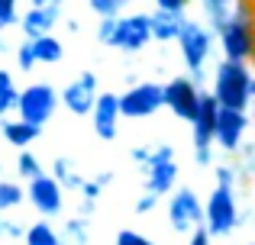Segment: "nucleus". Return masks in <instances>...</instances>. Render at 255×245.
Here are the masks:
<instances>
[{"label": "nucleus", "mask_w": 255, "mask_h": 245, "mask_svg": "<svg viewBox=\"0 0 255 245\" xmlns=\"http://www.w3.org/2000/svg\"><path fill=\"white\" fill-rule=\"evenodd\" d=\"M217 42H220V55L226 62H239L249 65L255 58V3L243 0L233 10V16L217 29Z\"/></svg>", "instance_id": "1"}, {"label": "nucleus", "mask_w": 255, "mask_h": 245, "mask_svg": "<svg viewBox=\"0 0 255 245\" xmlns=\"http://www.w3.org/2000/svg\"><path fill=\"white\" fill-rule=\"evenodd\" d=\"M174 45H178V52H181V62H184L187 75L197 84H204L207 81V62L213 58V49H220L217 29L207 26L204 19L187 16V23H184V29H181V36H178Z\"/></svg>", "instance_id": "2"}, {"label": "nucleus", "mask_w": 255, "mask_h": 245, "mask_svg": "<svg viewBox=\"0 0 255 245\" xmlns=\"http://www.w3.org/2000/svg\"><path fill=\"white\" fill-rule=\"evenodd\" d=\"M252 65H239V62H226L220 58L213 68V97L220 100L223 110H243L249 113L252 107Z\"/></svg>", "instance_id": "3"}, {"label": "nucleus", "mask_w": 255, "mask_h": 245, "mask_svg": "<svg viewBox=\"0 0 255 245\" xmlns=\"http://www.w3.org/2000/svg\"><path fill=\"white\" fill-rule=\"evenodd\" d=\"M220 100L213 90L200 94V110L191 123V142H194V164L213 168V152H217V123H220Z\"/></svg>", "instance_id": "4"}, {"label": "nucleus", "mask_w": 255, "mask_h": 245, "mask_svg": "<svg viewBox=\"0 0 255 245\" xmlns=\"http://www.w3.org/2000/svg\"><path fill=\"white\" fill-rule=\"evenodd\" d=\"M204 226L213 239H226L243 226V210H239V190L233 187H217L207 194L204 203Z\"/></svg>", "instance_id": "5"}, {"label": "nucleus", "mask_w": 255, "mask_h": 245, "mask_svg": "<svg viewBox=\"0 0 255 245\" xmlns=\"http://www.w3.org/2000/svg\"><path fill=\"white\" fill-rule=\"evenodd\" d=\"M62 107V90H55L45 81H32L19 90V103H16V120L42 129L45 123H52L55 110Z\"/></svg>", "instance_id": "6"}, {"label": "nucleus", "mask_w": 255, "mask_h": 245, "mask_svg": "<svg viewBox=\"0 0 255 245\" xmlns=\"http://www.w3.org/2000/svg\"><path fill=\"white\" fill-rule=\"evenodd\" d=\"M120 110L126 120H149L165 110V84L158 81H136L120 94Z\"/></svg>", "instance_id": "7"}, {"label": "nucleus", "mask_w": 255, "mask_h": 245, "mask_svg": "<svg viewBox=\"0 0 255 245\" xmlns=\"http://www.w3.org/2000/svg\"><path fill=\"white\" fill-rule=\"evenodd\" d=\"M152 45V16L145 10H129L117 16V36H113L110 49L123 52V55H139V52Z\"/></svg>", "instance_id": "8"}, {"label": "nucleus", "mask_w": 255, "mask_h": 245, "mask_svg": "<svg viewBox=\"0 0 255 245\" xmlns=\"http://www.w3.org/2000/svg\"><path fill=\"white\" fill-rule=\"evenodd\" d=\"M200 94L204 87L191 75H174L165 81V110H171V116L181 123H194L200 110Z\"/></svg>", "instance_id": "9"}, {"label": "nucleus", "mask_w": 255, "mask_h": 245, "mask_svg": "<svg viewBox=\"0 0 255 245\" xmlns=\"http://www.w3.org/2000/svg\"><path fill=\"white\" fill-rule=\"evenodd\" d=\"M168 226L174 233H194L204 226V200L197 197L194 187L181 184L168 197Z\"/></svg>", "instance_id": "10"}, {"label": "nucleus", "mask_w": 255, "mask_h": 245, "mask_svg": "<svg viewBox=\"0 0 255 245\" xmlns=\"http://www.w3.org/2000/svg\"><path fill=\"white\" fill-rule=\"evenodd\" d=\"M100 97V78L97 71H81L75 81H68L62 87V107L71 116H91L94 103Z\"/></svg>", "instance_id": "11"}, {"label": "nucleus", "mask_w": 255, "mask_h": 245, "mask_svg": "<svg viewBox=\"0 0 255 245\" xmlns=\"http://www.w3.org/2000/svg\"><path fill=\"white\" fill-rule=\"evenodd\" d=\"M26 200L32 203V210H36L42 220H55L65 210V187L52 174H42L32 184H26Z\"/></svg>", "instance_id": "12"}, {"label": "nucleus", "mask_w": 255, "mask_h": 245, "mask_svg": "<svg viewBox=\"0 0 255 245\" xmlns=\"http://www.w3.org/2000/svg\"><path fill=\"white\" fill-rule=\"evenodd\" d=\"M252 126V116L243 113V110H220V123H217V149L223 152V155H239V149H243L249 139H246V132H249Z\"/></svg>", "instance_id": "13"}, {"label": "nucleus", "mask_w": 255, "mask_h": 245, "mask_svg": "<svg viewBox=\"0 0 255 245\" xmlns=\"http://www.w3.org/2000/svg\"><path fill=\"white\" fill-rule=\"evenodd\" d=\"M120 120H123V110H120V94L113 90H100L97 103H94V113H91V123H94V136L100 142H113L120 132Z\"/></svg>", "instance_id": "14"}, {"label": "nucleus", "mask_w": 255, "mask_h": 245, "mask_svg": "<svg viewBox=\"0 0 255 245\" xmlns=\"http://www.w3.org/2000/svg\"><path fill=\"white\" fill-rule=\"evenodd\" d=\"M62 13H65V0H55V3L45 6V10H32V6H26L23 19H19L23 39H42V36H52V32H55V26L62 23Z\"/></svg>", "instance_id": "15"}, {"label": "nucleus", "mask_w": 255, "mask_h": 245, "mask_svg": "<svg viewBox=\"0 0 255 245\" xmlns=\"http://www.w3.org/2000/svg\"><path fill=\"white\" fill-rule=\"evenodd\" d=\"M178 174H181V168H178V162H152L149 168L142 171V187H145V194H155L158 200L162 197H171L174 190H178Z\"/></svg>", "instance_id": "16"}, {"label": "nucleus", "mask_w": 255, "mask_h": 245, "mask_svg": "<svg viewBox=\"0 0 255 245\" xmlns=\"http://www.w3.org/2000/svg\"><path fill=\"white\" fill-rule=\"evenodd\" d=\"M152 39H155L158 45H174L181 36V29H184L187 16H181V13H165V10H152Z\"/></svg>", "instance_id": "17"}, {"label": "nucleus", "mask_w": 255, "mask_h": 245, "mask_svg": "<svg viewBox=\"0 0 255 245\" xmlns=\"http://www.w3.org/2000/svg\"><path fill=\"white\" fill-rule=\"evenodd\" d=\"M0 136H3L6 145L26 152L39 136H42V129H36V126H29V123H23V120H0Z\"/></svg>", "instance_id": "18"}, {"label": "nucleus", "mask_w": 255, "mask_h": 245, "mask_svg": "<svg viewBox=\"0 0 255 245\" xmlns=\"http://www.w3.org/2000/svg\"><path fill=\"white\" fill-rule=\"evenodd\" d=\"M52 177L65 187V194H68V190H71V194H81L84 181H87V177L81 174V168H78V162L68 158V155H58L55 162H52Z\"/></svg>", "instance_id": "19"}, {"label": "nucleus", "mask_w": 255, "mask_h": 245, "mask_svg": "<svg viewBox=\"0 0 255 245\" xmlns=\"http://www.w3.org/2000/svg\"><path fill=\"white\" fill-rule=\"evenodd\" d=\"M194 3L200 6V13H204L207 26H213V29H220V26L226 23V19L233 16V10H236L243 0H194Z\"/></svg>", "instance_id": "20"}, {"label": "nucleus", "mask_w": 255, "mask_h": 245, "mask_svg": "<svg viewBox=\"0 0 255 245\" xmlns=\"http://www.w3.org/2000/svg\"><path fill=\"white\" fill-rule=\"evenodd\" d=\"M32 42V52H36L39 65H58L65 58V42L52 32V36H42V39H29Z\"/></svg>", "instance_id": "21"}, {"label": "nucleus", "mask_w": 255, "mask_h": 245, "mask_svg": "<svg viewBox=\"0 0 255 245\" xmlns=\"http://www.w3.org/2000/svg\"><path fill=\"white\" fill-rule=\"evenodd\" d=\"M19 103V87L13 81V71L0 68V120H10V113H16Z\"/></svg>", "instance_id": "22"}, {"label": "nucleus", "mask_w": 255, "mask_h": 245, "mask_svg": "<svg viewBox=\"0 0 255 245\" xmlns=\"http://www.w3.org/2000/svg\"><path fill=\"white\" fill-rule=\"evenodd\" d=\"M58 233H62V245H91V220L68 216Z\"/></svg>", "instance_id": "23"}, {"label": "nucleus", "mask_w": 255, "mask_h": 245, "mask_svg": "<svg viewBox=\"0 0 255 245\" xmlns=\"http://www.w3.org/2000/svg\"><path fill=\"white\" fill-rule=\"evenodd\" d=\"M26 245H62V233L52 226V220H36L26 226Z\"/></svg>", "instance_id": "24"}, {"label": "nucleus", "mask_w": 255, "mask_h": 245, "mask_svg": "<svg viewBox=\"0 0 255 245\" xmlns=\"http://www.w3.org/2000/svg\"><path fill=\"white\" fill-rule=\"evenodd\" d=\"M213 181H217V187H233V190H239V187L246 184V177H243V171H239L236 158H233V162L213 164Z\"/></svg>", "instance_id": "25"}, {"label": "nucleus", "mask_w": 255, "mask_h": 245, "mask_svg": "<svg viewBox=\"0 0 255 245\" xmlns=\"http://www.w3.org/2000/svg\"><path fill=\"white\" fill-rule=\"evenodd\" d=\"M23 200H26V187H23V184L0 177V213H6V210H16Z\"/></svg>", "instance_id": "26"}, {"label": "nucleus", "mask_w": 255, "mask_h": 245, "mask_svg": "<svg viewBox=\"0 0 255 245\" xmlns=\"http://www.w3.org/2000/svg\"><path fill=\"white\" fill-rule=\"evenodd\" d=\"M16 174H19V181L32 184L36 177L45 174V168H42V162H39V158L26 149V152H16Z\"/></svg>", "instance_id": "27"}, {"label": "nucleus", "mask_w": 255, "mask_h": 245, "mask_svg": "<svg viewBox=\"0 0 255 245\" xmlns=\"http://www.w3.org/2000/svg\"><path fill=\"white\" fill-rule=\"evenodd\" d=\"M129 3H132V0H87V6H91L100 19H117V16H123Z\"/></svg>", "instance_id": "28"}, {"label": "nucleus", "mask_w": 255, "mask_h": 245, "mask_svg": "<svg viewBox=\"0 0 255 245\" xmlns=\"http://www.w3.org/2000/svg\"><path fill=\"white\" fill-rule=\"evenodd\" d=\"M13 55H16V68L19 71H32L39 65V58H36V52H32V42H29V39H23V42L13 49Z\"/></svg>", "instance_id": "29"}, {"label": "nucleus", "mask_w": 255, "mask_h": 245, "mask_svg": "<svg viewBox=\"0 0 255 245\" xmlns=\"http://www.w3.org/2000/svg\"><path fill=\"white\" fill-rule=\"evenodd\" d=\"M19 0H0V32L10 29V26H19Z\"/></svg>", "instance_id": "30"}, {"label": "nucleus", "mask_w": 255, "mask_h": 245, "mask_svg": "<svg viewBox=\"0 0 255 245\" xmlns=\"http://www.w3.org/2000/svg\"><path fill=\"white\" fill-rule=\"evenodd\" d=\"M113 245H158L152 239H145L142 233H136V229H120L117 239H113Z\"/></svg>", "instance_id": "31"}, {"label": "nucleus", "mask_w": 255, "mask_h": 245, "mask_svg": "<svg viewBox=\"0 0 255 245\" xmlns=\"http://www.w3.org/2000/svg\"><path fill=\"white\" fill-rule=\"evenodd\" d=\"M113 36H117V19H97V29H94V39L100 45H110Z\"/></svg>", "instance_id": "32"}, {"label": "nucleus", "mask_w": 255, "mask_h": 245, "mask_svg": "<svg viewBox=\"0 0 255 245\" xmlns=\"http://www.w3.org/2000/svg\"><path fill=\"white\" fill-rule=\"evenodd\" d=\"M149 158H152V145H132L129 149V162L136 164L139 171L149 168Z\"/></svg>", "instance_id": "33"}, {"label": "nucleus", "mask_w": 255, "mask_h": 245, "mask_svg": "<svg viewBox=\"0 0 255 245\" xmlns=\"http://www.w3.org/2000/svg\"><path fill=\"white\" fill-rule=\"evenodd\" d=\"M194 0H155V10H165V13H181V16H187V6H191Z\"/></svg>", "instance_id": "34"}, {"label": "nucleus", "mask_w": 255, "mask_h": 245, "mask_svg": "<svg viewBox=\"0 0 255 245\" xmlns=\"http://www.w3.org/2000/svg\"><path fill=\"white\" fill-rule=\"evenodd\" d=\"M155 207H158V197H155V194H145V190H142V197L136 200V207H132V210H136L139 216H145V213H152Z\"/></svg>", "instance_id": "35"}, {"label": "nucleus", "mask_w": 255, "mask_h": 245, "mask_svg": "<svg viewBox=\"0 0 255 245\" xmlns=\"http://www.w3.org/2000/svg\"><path fill=\"white\" fill-rule=\"evenodd\" d=\"M100 194H104V187H100V184L94 181V177H91V181H84V190H81V200H94V203H97V200H100Z\"/></svg>", "instance_id": "36"}, {"label": "nucleus", "mask_w": 255, "mask_h": 245, "mask_svg": "<svg viewBox=\"0 0 255 245\" xmlns=\"http://www.w3.org/2000/svg\"><path fill=\"white\" fill-rule=\"evenodd\" d=\"M3 236H10V239H26V226L16 220H6L3 223Z\"/></svg>", "instance_id": "37"}, {"label": "nucleus", "mask_w": 255, "mask_h": 245, "mask_svg": "<svg viewBox=\"0 0 255 245\" xmlns=\"http://www.w3.org/2000/svg\"><path fill=\"white\" fill-rule=\"evenodd\" d=\"M187 245H213V236L207 233V226H200V229L191 233V242H187Z\"/></svg>", "instance_id": "38"}, {"label": "nucleus", "mask_w": 255, "mask_h": 245, "mask_svg": "<svg viewBox=\"0 0 255 245\" xmlns=\"http://www.w3.org/2000/svg\"><path fill=\"white\" fill-rule=\"evenodd\" d=\"M113 177H117V171H113V168H104V171H97V174H94V181H97L100 187H110Z\"/></svg>", "instance_id": "39"}, {"label": "nucleus", "mask_w": 255, "mask_h": 245, "mask_svg": "<svg viewBox=\"0 0 255 245\" xmlns=\"http://www.w3.org/2000/svg\"><path fill=\"white\" fill-rule=\"evenodd\" d=\"M94 210H97V203L94 200H81V207H78V216H84V220H91Z\"/></svg>", "instance_id": "40"}, {"label": "nucleus", "mask_w": 255, "mask_h": 245, "mask_svg": "<svg viewBox=\"0 0 255 245\" xmlns=\"http://www.w3.org/2000/svg\"><path fill=\"white\" fill-rule=\"evenodd\" d=\"M52 3H55V0H29L32 10H45V6H52Z\"/></svg>", "instance_id": "41"}, {"label": "nucleus", "mask_w": 255, "mask_h": 245, "mask_svg": "<svg viewBox=\"0 0 255 245\" xmlns=\"http://www.w3.org/2000/svg\"><path fill=\"white\" fill-rule=\"evenodd\" d=\"M3 223H6V220H3V213H0V236H3Z\"/></svg>", "instance_id": "42"}, {"label": "nucleus", "mask_w": 255, "mask_h": 245, "mask_svg": "<svg viewBox=\"0 0 255 245\" xmlns=\"http://www.w3.org/2000/svg\"><path fill=\"white\" fill-rule=\"evenodd\" d=\"M249 187H252V190H255V177H252V181H249Z\"/></svg>", "instance_id": "43"}, {"label": "nucleus", "mask_w": 255, "mask_h": 245, "mask_svg": "<svg viewBox=\"0 0 255 245\" xmlns=\"http://www.w3.org/2000/svg\"><path fill=\"white\" fill-rule=\"evenodd\" d=\"M0 174H3V162H0Z\"/></svg>", "instance_id": "44"}, {"label": "nucleus", "mask_w": 255, "mask_h": 245, "mask_svg": "<svg viewBox=\"0 0 255 245\" xmlns=\"http://www.w3.org/2000/svg\"><path fill=\"white\" fill-rule=\"evenodd\" d=\"M249 245H255V242H249Z\"/></svg>", "instance_id": "45"}]
</instances>
